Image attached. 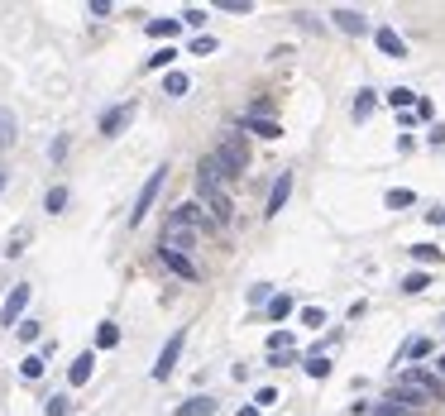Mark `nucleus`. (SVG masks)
<instances>
[{
    "label": "nucleus",
    "mask_w": 445,
    "mask_h": 416,
    "mask_svg": "<svg viewBox=\"0 0 445 416\" xmlns=\"http://www.w3.org/2000/svg\"><path fill=\"white\" fill-rule=\"evenodd\" d=\"M197 197H202V210L211 215V225H230L235 206H230V192H225V187H216V182H197Z\"/></svg>",
    "instance_id": "nucleus-1"
},
{
    "label": "nucleus",
    "mask_w": 445,
    "mask_h": 416,
    "mask_svg": "<svg viewBox=\"0 0 445 416\" xmlns=\"http://www.w3.org/2000/svg\"><path fill=\"white\" fill-rule=\"evenodd\" d=\"M216 158H221V168L230 177H239L244 168H249V149H244V134H225L221 144H216Z\"/></svg>",
    "instance_id": "nucleus-2"
},
{
    "label": "nucleus",
    "mask_w": 445,
    "mask_h": 416,
    "mask_svg": "<svg viewBox=\"0 0 445 416\" xmlns=\"http://www.w3.org/2000/svg\"><path fill=\"white\" fill-rule=\"evenodd\" d=\"M402 388H412V393H422L426 402H441V397H445V378H436V373H426L422 364H412V369L402 373Z\"/></svg>",
    "instance_id": "nucleus-3"
},
{
    "label": "nucleus",
    "mask_w": 445,
    "mask_h": 416,
    "mask_svg": "<svg viewBox=\"0 0 445 416\" xmlns=\"http://www.w3.org/2000/svg\"><path fill=\"white\" fill-rule=\"evenodd\" d=\"M163 177H168V168H153V173H149V182H144L139 201H134V210H129V225H139V220L149 215V206H153V197H158V187H163Z\"/></svg>",
    "instance_id": "nucleus-4"
},
{
    "label": "nucleus",
    "mask_w": 445,
    "mask_h": 416,
    "mask_svg": "<svg viewBox=\"0 0 445 416\" xmlns=\"http://www.w3.org/2000/svg\"><path fill=\"white\" fill-rule=\"evenodd\" d=\"M182 344H187V335H182V330H177L168 344H163V354H158V364H153V378H158V383H163V378L177 369V359H182Z\"/></svg>",
    "instance_id": "nucleus-5"
},
{
    "label": "nucleus",
    "mask_w": 445,
    "mask_h": 416,
    "mask_svg": "<svg viewBox=\"0 0 445 416\" xmlns=\"http://www.w3.org/2000/svg\"><path fill=\"white\" fill-rule=\"evenodd\" d=\"M331 24L340 29V34H349V39L369 34V19H364L359 10H345V5H335V10H331Z\"/></svg>",
    "instance_id": "nucleus-6"
},
{
    "label": "nucleus",
    "mask_w": 445,
    "mask_h": 416,
    "mask_svg": "<svg viewBox=\"0 0 445 416\" xmlns=\"http://www.w3.org/2000/svg\"><path fill=\"white\" fill-rule=\"evenodd\" d=\"M163 249H177V254H187V249H197V230H187V225H177V220H168V230H163Z\"/></svg>",
    "instance_id": "nucleus-7"
},
{
    "label": "nucleus",
    "mask_w": 445,
    "mask_h": 416,
    "mask_svg": "<svg viewBox=\"0 0 445 416\" xmlns=\"http://www.w3.org/2000/svg\"><path fill=\"white\" fill-rule=\"evenodd\" d=\"M373 43H378L388 58H407V39H402L398 29H388V24H378V29H373Z\"/></svg>",
    "instance_id": "nucleus-8"
},
{
    "label": "nucleus",
    "mask_w": 445,
    "mask_h": 416,
    "mask_svg": "<svg viewBox=\"0 0 445 416\" xmlns=\"http://www.w3.org/2000/svg\"><path fill=\"white\" fill-rule=\"evenodd\" d=\"M158 259H163V268H173L177 278H187V283H197L202 273H197V263L187 259V254H177V249H158Z\"/></svg>",
    "instance_id": "nucleus-9"
},
{
    "label": "nucleus",
    "mask_w": 445,
    "mask_h": 416,
    "mask_svg": "<svg viewBox=\"0 0 445 416\" xmlns=\"http://www.w3.org/2000/svg\"><path fill=\"white\" fill-rule=\"evenodd\" d=\"M129 120H134V101L115 105V110H106V115H101V134H106V139H111V134H120V129H124V124H129Z\"/></svg>",
    "instance_id": "nucleus-10"
},
{
    "label": "nucleus",
    "mask_w": 445,
    "mask_h": 416,
    "mask_svg": "<svg viewBox=\"0 0 445 416\" xmlns=\"http://www.w3.org/2000/svg\"><path fill=\"white\" fill-rule=\"evenodd\" d=\"M287 197H292V173H278V182H273V192H268V210H263V215L273 220L278 210L287 206Z\"/></svg>",
    "instance_id": "nucleus-11"
},
{
    "label": "nucleus",
    "mask_w": 445,
    "mask_h": 416,
    "mask_svg": "<svg viewBox=\"0 0 445 416\" xmlns=\"http://www.w3.org/2000/svg\"><path fill=\"white\" fill-rule=\"evenodd\" d=\"M24 307H29V287L19 283V287H14V292L5 297V311H0V320H5V325H19V316H24Z\"/></svg>",
    "instance_id": "nucleus-12"
},
{
    "label": "nucleus",
    "mask_w": 445,
    "mask_h": 416,
    "mask_svg": "<svg viewBox=\"0 0 445 416\" xmlns=\"http://www.w3.org/2000/svg\"><path fill=\"white\" fill-rule=\"evenodd\" d=\"M168 220H177V225H187V230H202V225H211V220L202 215V201H182V206L168 215Z\"/></svg>",
    "instance_id": "nucleus-13"
},
{
    "label": "nucleus",
    "mask_w": 445,
    "mask_h": 416,
    "mask_svg": "<svg viewBox=\"0 0 445 416\" xmlns=\"http://www.w3.org/2000/svg\"><path fill=\"white\" fill-rule=\"evenodd\" d=\"M91 369H96V354L87 349V354H77V359H72V369H67V383H72V388H82V383L91 378Z\"/></svg>",
    "instance_id": "nucleus-14"
},
{
    "label": "nucleus",
    "mask_w": 445,
    "mask_h": 416,
    "mask_svg": "<svg viewBox=\"0 0 445 416\" xmlns=\"http://www.w3.org/2000/svg\"><path fill=\"white\" fill-rule=\"evenodd\" d=\"M202 182H216V187H221V182H235V177L221 168V158H216V153H206V158H202Z\"/></svg>",
    "instance_id": "nucleus-15"
},
{
    "label": "nucleus",
    "mask_w": 445,
    "mask_h": 416,
    "mask_svg": "<svg viewBox=\"0 0 445 416\" xmlns=\"http://www.w3.org/2000/svg\"><path fill=\"white\" fill-rule=\"evenodd\" d=\"M249 134H259V139H283V124H278V120H263V115H249Z\"/></svg>",
    "instance_id": "nucleus-16"
},
{
    "label": "nucleus",
    "mask_w": 445,
    "mask_h": 416,
    "mask_svg": "<svg viewBox=\"0 0 445 416\" xmlns=\"http://www.w3.org/2000/svg\"><path fill=\"white\" fill-rule=\"evenodd\" d=\"M14 139H19V120H14V110L0 105V149H10Z\"/></svg>",
    "instance_id": "nucleus-17"
},
{
    "label": "nucleus",
    "mask_w": 445,
    "mask_h": 416,
    "mask_svg": "<svg viewBox=\"0 0 445 416\" xmlns=\"http://www.w3.org/2000/svg\"><path fill=\"white\" fill-rule=\"evenodd\" d=\"M177 416H216V397H192L177 407Z\"/></svg>",
    "instance_id": "nucleus-18"
},
{
    "label": "nucleus",
    "mask_w": 445,
    "mask_h": 416,
    "mask_svg": "<svg viewBox=\"0 0 445 416\" xmlns=\"http://www.w3.org/2000/svg\"><path fill=\"white\" fill-rule=\"evenodd\" d=\"M417 101H422V96L407 91V87H393V91H388V105H393V110H417Z\"/></svg>",
    "instance_id": "nucleus-19"
},
{
    "label": "nucleus",
    "mask_w": 445,
    "mask_h": 416,
    "mask_svg": "<svg viewBox=\"0 0 445 416\" xmlns=\"http://www.w3.org/2000/svg\"><path fill=\"white\" fill-rule=\"evenodd\" d=\"M383 201H388L393 210H407V206H417V192H412V187H393Z\"/></svg>",
    "instance_id": "nucleus-20"
},
{
    "label": "nucleus",
    "mask_w": 445,
    "mask_h": 416,
    "mask_svg": "<svg viewBox=\"0 0 445 416\" xmlns=\"http://www.w3.org/2000/svg\"><path fill=\"white\" fill-rule=\"evenodd\" d=\"M115 344H120V325L101 320V325H96V349H115Z\"/></svg>",
    "instance_id": "nucleus-21"
},
{
    "label": "nucleus",
    "mask_w": 445,
    "mask_h": 416,
    "mask_svg": "<svg viewBox=\"0 0 445 416\" xmlns=\"http://www.w3.org/2000/svg\"><path fill=\"white\" fill-rule=\"evenodd\" d=\"M426 287H431V273H407V278H402V292H407V297H422Z\"/></svg>",
    "instance_id": "nucleus-22"
},
{
    "label": "nucleus",
    "mask_w": 445,
    "mask_h": 416,
    "mask_svg": "<svg viewBox=\"0 0 445 416\" xmlns=\"http://www.w3.org/2000/svg\"><path fill=\"white\" fill-rule=\"evenodd\" d=\"M177 29H182V19H149V34L153 39H173Z\"/></svg>",
    "instance_id": "nucleus-23"
},
{
    "label": "nucleus",
    "mask_w": 445,
    "mask_h": 416,
    "mask_svg": "<svg viewBox=\"0 0 445 416\" xmlns=\"http://www.w3.org/2000/svg\"><path fill=\"white\" fill-rule=\"evenodd\" d=\"M187 87H192L187 72H168V77H163V91H168V96H187Z\"/></svg>",
    "instance_id": "nucleus-24"
},
{
    "label": "nucleus",
    "mask_w": 445,
    "mask_h": 416,
    "mask_svg": "<svg viewBox=\"0 0 445 416\" xmlns=\"http://www.w3.org/2000/svg\"><path fill=\"white\" fill-rule=\"evenodd\" d=\"M292 344H297L292 330H273V335H268V354H283V349H292Z\"/></svg>",
    "instance_id": "nucleus-25"
},
{
    "label": "nucleus",
    "mask_w": 445,
    "mask_h": 416,
    "mask_svg": "<svg viewBox=\"0 0 445 416\" xmlns=\"http://www.w3.org/2000/svg\"><path fill=\"white\" fill-rule=\"evenodd\" d=\"M43 206L53 210V215H63V206H67V187H48V197H43Z\"/></svg>",
    "instance_id": "nucleus-26"
},
{
    "label": "nucleus",
    "mask_w": 445,
    "mask_h": 416,
    "mask_svg": "<svg viewBox=\"0 0 445 416\" xmlns=\"http://www.w3.org/2000/svg\"><path fill=\"white\" fill-rule=\"evenodd\" d=\"M287 311H292V297H283V292H278V297L268 302V320H287Z\"/></svg>",
    "instance_id": "nucleus-27"
},
{
    "label": "nucleus",
    "mask_w": 445,
    "mask_h": 416,
    "mask_svg": "<svg viewBox=\"0 0 445 416\" xmlns=\"http://www.w3.org/2000/svg\"><path fill=\"white\" fill-rule=\"evenodd\" d=\"M412 259L417 263H441V249L436 244H412Z\"/></svg>",
    "instance_id": "nucleus-28"
},
{
    "label": "nucleus",
    "mask_w": 445,
    "mask_h": 416,
    "mask_svg": "<svg viewBox=\"0 0 445 416\" xmlns=\"http://www.w3.org/2000/svg\"><path fill=\"white\" fill-rule=\"evenodd\" d=\"M268 302H273V287L268 283H254L249 287V307H268Z\"/></svg>",
    "instance_id": "nucleus-29"
},
{
    "label": "nucleus",
    "mask_w": 445,
    "mask_h": 416,
    "mask_svg": "<svg viewBox=\"0 0 445 416\" xmlns=\"http://www.w3.org/2000/svg\"><path fill=\"white\" fill-rule=\"evenodd\" d=\"M43 416H72V402L58 393V397H48V407H43Z\"/></svg>",
    "instance_id": "nucleus-30"
},
{
    "label": "nucleus",
    "mask_w": 445,
    "mask_h": 416,
    "mask_svg": "<svg viewBox=\"0 0 445 416\" xmlns=\"http://www.w3.org/2000/svg\"><path fill=\"white\" fill-rule=\"evenodd\" d=\"M173 58H177V48H158V53L149 58V72H163V67H168Z\"/></svg>",
    "instance_id": "nucleus-31"
},
{
    "label": "nucleus",
    "mask_w": 445,
    "mask_h": 416,
    "mask_svg": "<svg viewBox=\"0 0 445 416\" xmlns=\"http://www.w3.org/2000/svg\"><path fill=\"white\" fill-rule=\"evenodd\" d=\"M431 349H436V344H431V340H412V344H407V349H402V359H426V354H431Z\"/></svg>",
    "instance_id": "nucleus-32"
},
{
    "label": "nucleus",
    "mask_w": 445,
    "mask_h": 416,
    "mask_svg": "<svg viewBox=\"0 0 445 416\" xmlns=\"http://www.w3.org/2000/svg\"><path fill=\"white\" fill-rule=\"evenodd\" d=\"M19 373H24V378H29V383H34V378H39V373H43V354H29V359H24V364H19Z\"/></svg>",
    "instance_id": "nucleus-33"
},
{
    "label": "nucleus",
    "mask_w": 445,
    "mask_h": 416,
    "mask_svg": "<svg viewBox=\"0 0 445 416\" xmlns=\"http://www.w3.org/2000/svg\"><path fill=\"white\" fill-rule=\"evenodd\" d=\"M307 373H312V378H326V373H331V359H326V354H312V359H307Z\"/></svg>",
    "instance_id": "nucleus-34"
},
{
    "label": "nucleus",
    "mask_w": 445,
    "mask_h": 416,
    "mask_svg": "<svg viewBox=\"0 0 445 416\" xmlns=\"http://www.w3.org/2000/svg\"><path fill=\"white\" fill-rule=\"evenodd\" d=\"M373 115V91H359V101H354V120H369Z\"/></svg>",
    "instance_id": "nucleus-35"
},
{
    "label": "nucleus",
    "mask_w": 445,
    "mask_h": 416,
    "mask_svg": "<svg viewBox=\"0 0 445 416\" xmlns=\"http://www.w3.org/2000/svg\"><path fill=\"white\" fill-rule=\"evenodd\" d=\"M297 364V349H283V354H268V369H292Z\"/></svg>",
    "instance_id": "nucleus-36"
},
{
    "label": "nucleus",
    "mask_w": 445,
    "mask_h": 416,
    "mask_svg": "<svg viewBox=\"0 0 445 416\" xmlns=\"http://www.w3.org/2000/svg\"><path fill=\"white\" fill-rule=\"evenodd\" d=\"M302 325L321 330V325H326V311H321V307H307V311H302Z\"/></svg>",
    "instance_id": "nucleus-37"
},
{
    "label": "nucleus",
    "mask_w": 445,
    "mask_h": 416,
    "mask_svg": "<svg viewBox=\"0 0 445 416\" xmlns=\"http://www.w3.org/2000/svg\"><path fill=\"white\" fill-rule=\"evenodd\" d=\"M192 53H202V58L216 53V39H211V34H197V39H192Z\"/></svg>",
    "instance_id": "nucleus-38"
},
{
    "label": "nucleus",
    "mask_w": 445,
    "mask_h": 416,
    "mask_svg": "<svg viewBox=\"0 0 445 416\" xmlns=\"http://www.w3.org/2000/svg\"><path fill=\"white\" fill-rule=\"evenodd\" d=\"M182 24H187V29H202V24H206V10H187Z\"/></svg>",
    "instance_id": "nucleus-39"
},
{
    "label": "nucleus",
    "mask_w": 445,
    "mask_h": 416,
    "mask_svg": "<svg viewBox=\"0 0 445 416\" xmlns=\"http://www.w3.org/2000/svg\"><path fill=\"white\" fill-rule=\"evenodd\" d=\"M221 10H230V14H249L254 5H249V0H221Z\"/></svg>",
    "instance_id": "nucleus-40"
},
{
    "label": "nucleus",
    "mask_w": 445,
    "mask_h": 416,
    "mask_svg": "<svg viewBox=\"0 0 445 416\" xmlns=\"http://www.w3.org/2000/svg\"><path fill=\"white\" fill-rule=\"evenodd\" d=\"M24 239H29V230H14V239H10V249H5V254H10V259H14V254H19V249H24Z\"/></svg>",
    "instance_id": "nucleus-41"
},
{
    "label": "nucleus",
    "mask_w": 445,
    "mask_h": 416,
    "mask_svg": "<svg viewBox=\"0 0 445 416\" xmlns=\"http://www.w3.org/2000/svg\"><path fill=\"white\" fill-rule=\"evenodd\" d=\"M268 402H278V393H273V388H259V393H254V407H268Z\"/></svg>",
    "instance_id": "nucleus-42"
},
{
    "label": "nucleus",
    "mask_w": 445,
    "mask_h": 416,
    "mask_svg": "<svg viewBox=\"0 0 445 416\" xmlns=\"http://www.w3.org/2000/svg\"><path fill=\"white\" fill-rule=\"evenodd\" d=\"M19 340H39V320H24L19 325Z\"/></svg>",
    "instance_id": "nucleus-43"
},
{
    "label": "nucleus",
    "mask_w": 445,
    "mask_h": 416,
    "mask_svg": "<svg viewBox=\"0 0 445 416\" xmlns=\"http://www.w3.org/2000/svg\"><path fill=\"white\" fill-rule=\"evenodd\" d=\"M431 369H436V378H445V354H436V364H431Z\"/></svg>",
    "instance_id": "nucleus-44"
},
{
    "label": "nucleus",
    "mask_w": 445,
    "mask_h": 416,
    "mask_svg": "<svg viewBox=\"0 0 445 416\" xmlns=\"http://www.w3.org/2000/svg\"><path fill=\"white\" fill-rule=\"evenodd\" d=\"M239 416H259V407H239Z\"/></svg>",
    "instance_id": "nucleus-45"
},
{
    "label": "nucleus",
    "mask_w": 445,
    "mask_h": 416,
    "mask_svg": "<svg viewBox=\"0 0 445 416\" xmlns=\"http://www.w3.org/2000/svg\"><path fill=\"white\" fill-rule=\"evenodd\" d=\"M0 192H5V168H0Z\"/></svg>",
    "instance_id": "nucleus-46"
}]
</instances>
